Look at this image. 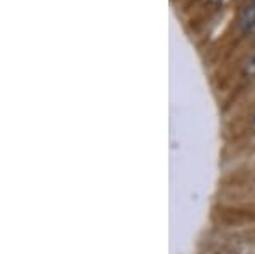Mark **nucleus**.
I'll return each instance as SVG.
<instances>
[{"label": "nucleus", "mask_w": 255, "mask_h": 254, "mask_svg": "<svg viewBox=\"0 0 255 254\" xmlns=\"http://www.w3.org/2000/svg\"><path fill=\"white\" fill-rule=\"evenodd\" d=\"M238 27L242 31L255 29V0L242 10L240 17H238Z\"/></svg>", "instance_id": "f257e3e1"}, {"label": "nucleus", "mask_w": 255, "mask_h": 254, "mask_svg": "<svg viewBox=\"0 0 255 254\" xmlns=\"http://www.w3.org/2000/svg\"><path fill=\"white\" fill-rule=\"evenodd\" d=\"M247 73H250V75H255V58L250 61L249 67H247Z\"/></svg>", "instance_id": "f03ea898"}, {"label": "nucleus", "mask_w": 255, "mask_h": 254, "mask_svg": "<svg viewBox=\"0 0 255 254\" xmlns=\"http://www.w3.org/2000/svg\"><path fill=\"white\" fill-rule=\"evenodd\" d=\"M252 125H254V128H255V116H254V120H252Z\"/></svg>", "instance_id": "7ed1b4c3"}]
</instances>
